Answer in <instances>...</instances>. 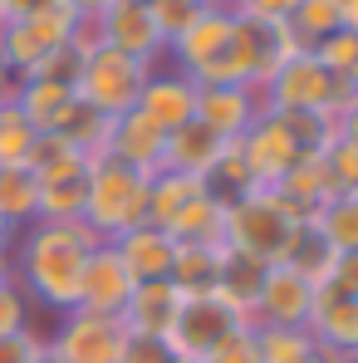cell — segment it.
Instances as JSON below:
<instances>
[{
  "label": "cell",
  "mask_w": 358,
  "mask_h": 363,
  "mask_svg": "<svg viewBox=\"0 0 358 363\" xmlns=\"http://www.w3.org/2000/svg\"><path fill=\"white\" fill-rule=\"evenodd\" d=\"M181 304H186V295L172 280H142L133 290L128 309H123V324L133 334H162V339H172V324H177Z\"/></svg>",
  "instance_id": "obj_18"
},
{
  "label": "cell",
  "mask_w": 358,
  "mask_h": 363,
  "mask_svg": "<svg viewBox=\"0 0 358 363\" xmlns=\"http://www.w3.org/2000/svg\"><path fill=\"white\" fill-rule=\"evenodd\" d=\"M285 25H290L299 50H319L329 35L344 30V0H299Z\"/></svg>",
  "instance_id": "obj_26"
},
{
  "label": "cell",
  "mask_w": 358,
  "mask_h": 363,
  "mask_svg": "<svg viewBox=\"0 0 358 363\" xmlns=\"http://www.w3.org/2000/svg\"><path fill=\"white\" fill-rule=\"evenodd\" d=\"M147 64L128 60L118 50H94L89 60H84V74H79V99L84 104H94L104 118H123V113H133L138 108V94H142V84H147Z\"/></svg>",
  "instance_id": "obj_8"
},
{
  "label": "cell",
  "mask_w": 358,
  "mask_h": 363,
  "mask_svg": "<svg viewBox=\"0 0 358 363\" xmlns=\"http://www.w3.org/2000/svg\"><path fill=\"white\" fill-rule=\"evenodd\" d=\"M314 60L324 64L339 84H358V35L354 30H339V35H329L319 50H309Z\"/></svg>",
  "instance_id": "obj_31"
},
{
  "label": "cell",
  "mask_w": 358,
  "mask_h": 363,
  "mask_svg": "<svg viewBox=\"0 0 358 363\" xmlns=\"http://www.w3.org/2000/svg\"><path fill=\"white\" fill-rule=\"evenodd\" d=\"M295 363H344V359H339V354H329V349H319V344H314V349H309V354H304V359H295Z\"/></svg>",
  "instance_id": "obj_41"
},
{
  "label": "cell",
  "mask_w": 358,
  "mask_h": 363,
  "mask_svg": "<svg viewBox=\"0 0 358 363\" xmlns=\"http://www.w3.org/2000/svg\"><path fill=\"white\" fill-rule=\"evenodd\" d=\"M206 363H260V344H255V329H240L236 339H226Z\"/></svg>",
  "instance_id": "obj_36"
},
{
  "label": "cell",
  "mask_w": 358,
  "mask_h": 363,
  "mask_svg": "<svg viewBox=\"0 0 358 363\" xmlns=\"http://www.w3.org/2000/svg\"><path fill=\"white\" fill-rule=\"evenodd\" d=\"M99 35H104L108 50H118V55H128V60L147 64V69H157V64L167 60V45H162V35H157V25H152L147 5L113 0V5L99 15Z\"/></svg>",
  "instance_id": "obj_14"
},
{
  "label": "cell",
  "mask_w": 358,
  "mask_h": 363,
  "mask_svg": "<svg viewBox=\"0 0 358 363\" xmlns=\"http://www.w3.org/2000/svg\"><path fill=\"white\" fill-rule=\"evenodd\" d=\"M196 89L201 84L191 74H181L172 60H162L147 74L142 94H138V113L152 128H162V133H177V128H186V123L196 118Z\"/></svg>",
  "instance_id": "obj_12"
},
{
  "label": "cell",
  "mask_w": 358,
  "mask_h": 363,
  "mask_svg": "<svg viewBox=\"0 0 358 363\" xmlns=\"http://www.w3.org/2000/svg\"><path fill=\"white\" fill-rule=\"evenodd\" d=\"M314 221H319V231L329 236V245L339 255L358 250V196H329Z\"/></svg>",
  "instance_id": "obj_29"
},
{
  "label": "cell",
  "mask_w": 358,
  "mask_h": 363,
  "mask_svg": "<svg viewBox=\"0 0 358 363\" xmlns=\"http://www.w3.org/2000/svg\"><path fill=\"white\" fill-rule=\"evenodd\" d=\"M64 5H69L74 15H104V10H108L113 0H64Z\"/></svg>",
  "instance_id": "obj_39"
},
{
  "label": "cell",
  "mask_w": 358,
  "mask_h": 363,
  "mask_svg": "<svg viewBox=\"0 0 358 363\" xmlns=\"http://www.w3.org/2000/svg\"><path fill=\"white\" fill-rule=\"evenodd\" d=\"M108 157H118V162H128V167H138V172L152 177L167 162V133L152 128V123L133 108V113L113 118V128H108Z\"/></svg>",
  "instance_id": "obj_17"
},
{
  "label": "cell",
  "mask_w": 358,
  "mask_h": 363,
  "mask_svg": "<svg viewBox=\"0 0 358 363\" xmlns=\"http://www.w3.org/2000/svg\"><path fill=\"white\" fill-rule=\"evenodd\" d=\"M133 290H138V280H133V270L123 265V255L108 241H99V245H94V255H89V265H84L79 309L123 319V309H128V300H133Z\"/></svg>",
  "instance_id": "obj_15"
},
{
  "label": "cell",
  "mask_w": 358,
  "mask_h": 363,
  "mask_svg": "<svg viewBox=\"0 0 358 363\" xmlns=\"http://www.w3.org/2000/svg\"><path fill=\"white\" fill-rule=\"evenodd\" d=\"M45 5H55V0H0V20H25V15H35Z\"/></svg>",
  "instance_id": "obj_38"
},
{
  "label": "cell",
  "mask_w": 358,
  "mask_h": 363,
  "mask_svg": "<svg viewBox=\"0 0 358 363\" xmlns=\"http://www.w3.org/2000/svg\"><path fill=\"white\" fill-rule=\"evenodd\" d=\"M147 172L128 167L118 157H94L89 162V196H84V226L99 241H118L123 231L147 221Z\"/></svg>",
  "instance_id": "obj_2"
},
{
  "label": "cell",
  "mask_w": 358,
  "mask_h": 363,
  "mask_svg": "<svg viewBox=\"0 0 358 363\" xmlns=\"http://www.w3.org/2000/svg\"><path fill=\"white\" fill-rule=\"evenodd\" d=\"M35 138L40 128L25 118L10 99H0V167H15V162H30L35 152Z\"/></svg>",
  "instance_id": "obj_28"
},
{
  "label": "cell",
  "mask_w": 358,
  "mask_h": 363,
  "mask_svg": "<svg viewBox=\"0 0 358 363\" xmlns=\"http://www.w3.org/2000/svg\"><path fill=\"white\" fill-rule=\"evenodd\" d=\"M10 280H15V250L0 245V285H10Z\"/></svg>",
  "instance_id": "obj_40"
},
{
  "label": "cell",
  "mask_w": 358,
  "mask_h": 363,
  "mask_svg": "<svg viewBox=\"0 0 358 363\" xmlns=\"http://www.w3.org/2000/svg\"><path fill=\"white\" fill-rule=\"evenodd\" d=\"M50 354L60 363H118L128 344V324L108 314H89V309H69L55 319V329L45 334Z\"/></svg>",
  "instance_id": "obj_9"
},
{
  "label": "cell",
  "mask_w": 358,
  "mask_h": 363,
  "mask_svg": "<svg viewBox=\"0 0 358 363\" xmlns=\"http://www.w3.org/2000/svg\"><path fill=\"white\" fill-rule=\"evenodd\" d=\"M354 94H358V84H339L309 50H295L260 89L270 113H334V118Z\"/></svg>",
  "instance_id": "obj_3"
},
{
  "label": "cell",
  "mask_w": 358,
  "mask_h": 363,
  "mask_svg": "<svg viewBox=\"0 0 358 363\" xmlns=\"http://www.w3.org/2000/svg\"><path fill=\"white\" fill-rule=\"evenodd\" d=\"M295 5H299V0H240L236 10H240V15H260V20H290Z\"/></svg>",
  "instance_id": "obj_37"
},
{
  "label": "cell",
  "mask_w": 358,
  "mask_h": 363,
  "mask_svg": "<svg viewBox=\"0 0 358 363\" xmlns=\"http://www.w3.org/2000/svg\"><path fill=\"white\" fill-rule=\"evenodd\" d=\"M40 354H45V334L35 324L0 339V363H40Z\"/></svg>",
  "instance_id": "obj_35"
},
{
  "label": "cell",
  "mask_w": 358,
  "mask_h": 363,
  "mask_svg": "<svg viewBox=\"0 0 358 363\" xmlns=\"http://www.w3.org/2000/svg\"><path fill=\"white\" fill-rule=\"evenodd\" d=\"M0 99H10V79L5 74H0Z\"/></svg>",
  "instance_id": "obj_44"
},
{
  "label": "cell",
  "mask_w": 358,
  "mask_h": 363,
  "mask_svg": "<svg viewBox=\"0 0 358 363\" xmlns=\"http://www.w3.org/2000/svg\"><path fill=\"white\" fill-rule=\"evenodd\" d=\"M295 50L299 45L285 20H260V15H240L236 10V30H231V79L236 84L265 89V79Z\"/></svg>",
  "instance_id": "obj_6"
},
{
  "label": "cell",
  "mask_w": 358,
  "mask_h": 363,
  "mask_svg": "<svg viewBox=\"0 0 358 363\" xmlns=\"http://www.w3.org/2000/svg\"><path fill=\"white\" fill-rule=\"evenodd\" d=\"M314 300H319V285H309L290 265H270L260 300L250 309V329H304L314 314Z\"/></svg>",
  "instance_id": "obj_11"
},
{
  "label": "cell",
  "mask_w": 358,
  "mask_h": 363,
  "mask_svg": "<svg viewBox=\"0 0 358 363\" xmlns=\"http://www.w3.org/2000/svg\"><path fill=\"white\" fill-rule=\"evenodd\" d=\"M0 25H5V20H0Z\"/></svg>",
  "instance_id": "obj_47"
},
{
  "label": "cell",
  "mask_w": 358,
  "mask_h": 363,
  "mask_svg": "<svg viewBox=\"0 0 358 363\" xmlns=\"http://www.w3.org/2000/svg\"><path fill=\"white\" fill-rule=\"evenodd\" d=\"M221 260H226V245L221 241H177L172 285L181 295H211L216 280H221Z\"/></svg>",
  "instance_id": "obj_21"
},
{
  "label": "cell",
  "mask_w": 358,
  "mask_h": 363,
  "mask_svg": "<svg viewBox=\"0 0 358 363\" xmlns=\"http://www.w3.org/2000/svg\"><path fill=\"white\" fill-rule=\"evenodd\" d=\"M255 344H260V363H295L314 349L309 329H255Z\"/></svg>",
  "instance_id": "obj_32"
},
{
  "label": "cell",
  "mask_w": 358,
  "mask_h": 363,
  "mask_svg": "<svg viewBox=\"0 0 358 363\" xmlns=\"http://www.w3.org/2000/svg\"><path fill=\"white\" fill-rule=\"evenodd\" d=\"M0 216L10 231H25L40 221V177L15 162V167H0Z\"/></svg>",
  "instance_id": "obj_24"
},
{
  "label": "cell",
  "mask_w": 358,
  "mask_h": 363,
  "mask_svg": "<svg viewBox=\"0 0 358 363\" xmlns=\"http://www.w3.org/2000/svg\"><path fill=\"white\" fill-rule=\"evenodd\" d=\"M133 5H147V0H133Z\"/></svg>",
  "instance_id": "obj_46"
},
{
  "label": "cell",
  "mask_w": 358,
  "mask_h": 363,
  "mask_svg": "<svg viewBox=\"0 0 358 363\" xmlns=\"http://www.w3.org/2000/svg\"><path fill=\"white\" fill-rule=\"evenodd\" d=\"M108 245L123 255V265L133 270L138 285H142V280H172V260H177V241H172V231L142 221V226L123 231L118 241H108Z\"/></svg>",
  "instance_id": "obj_16"
},
{
  "label": "cell",
  "mask_w": 358,
  "mask_h": 363,
  "mask_svg": "<svg viewBox=\"0 0 358 363\" xmlns=\"http://www.w3.org/2000/svg\"><path fill=\"white\" fill-rule=\"evenodd\" d=\"M231 30H236V10H206L181 40L167 45V60L181 74H191L196 84H236L231 79Z\"/></svg>",
  "instance_id": "obj_7"
},
{
  "label": "cell",
  "mask_w": 358,
  "mask_h": 363,
  "mask_svg": "<svg viewBox=\"0 0 358 363\" xmlns=\"http://www.w3.org/2000/svg\"><path fill=\"white\" fill-rule=\"evenodd\" d=\"M290 231H295V216L275 196V186H255L250 196H240L236 206H226V245L265 260V265H275L285 255Z\"/></svg>",
  "instance_id": "obj_4"
},
{
  "label": "cell",
  "mask_w": 358,
  "mask_h": 363,
  "mask_svg": "<svg viewBox=\"0 0 358 363\" xmlns=\"http://www.w3.org/2000/svg\"><path fill=\"white\" fill-rule=\"evenodd\" d=\"M304 329H309V339H314L319 349H329V354H339V359L358 354V300H344V295H334V290H319L314 314H309Z\"/></svg>",
  "instance_id": "obj_19"
},
{
  "label": "cell",
  "mask_w": 358,
  "mask_h": 363,
  "mask_svg": "<svg viewBox=\"0 0 358 363\" xmlns=\"http://www.w3.org/2000/svg\"><path fill=\"white\" fill-rule=\"evenodd\" d=\"M15 241V231H10V226H5V216H0V245H10Z\"/></svg>",
  "instance_id": "obj_43"
},
{
  "label": "cell",
  "mask_w": 358,
  "mask_h": 363,
  "mask_svg": "<svg viewBox=\"0 0 358 363\" xmlns=\"http://www.w3.org/2000/svg\"><path fill=\"white\" fill-rule=\"evenodd\" d=\"M240 329H250V314L236 309L226 295H216V290L211 295H186L177 324H172V349L181 359L206 363L226 339H236Z\"/></svg>",
  "instance_id": "obj_5"
},
{
  "label": "cell",
  "mask_w": 358,
  "mask_h": 363,
  "mask_svg": "<svg viewBox=\"0 0 358 363\" xmlns=\"http://www.w3.org/2000/svg\"><path fill=\"white\" fill-rule=\"evenodd\" d=\"M240 152H245V167H250L255 186H280V182L309 157V152L299 147L290 118H285V113H270V108H265V113L255 118V128L240 138Z\"/></svg>",
  "instance_id": "obj_10"
},
{
  "label": "cell",
  "mask_w": 358,
  "mask_h": 363,
  "mask_svg": "<svg viewBox=\"0 0 358 363\" xmlns=\"http://www.w3.org/2000/svg\"><path fill=\"white\" fill-rule=\"evenodd\" d=\"M118 363H177V349H172V339H162V334H133V329H128V344H123Z\"/></svg>",
  "instance_id": "obj_33"
},
{
  "label": "cell",
  "mask_w": 358,
  "mask_h": 363,
  "mask_svg": "<svg viewBox=\"0 0 358 363\" xmlns=\"http://www.w3.org/2000/svg\"><path fill=\"white\" fill-rule=\"evenodd\" d=\"M25 167H30L40 182H60V177H79V172H89V157H84L79 147H69L60 133H40V138H35V152H30Z\"/></svg>",
  "instance_id": "obj_27"
},
{
  "label": "cell",
  "mask_w": 358,
  "mask_h": 363,
  "mask_svg": "<svg viewBox=\"0 0 358 363\" xmlns=\"http://www.w3.org/2000/svg\"><path fill=\"white\" fill-rule=\"evenodd\" d=\"M30 314H35V304L30 295L10 280V285H0V339L5 334H20V329H30Z\"/></svg>",
  "instance_id": "obj_34"
},
{
  "label": "cell",
  "mask_w": 358,
  "mask_h": 363,
  "mask_svg": "<svg viewBox=\"0 0 358 363\" xmlns=\"http://www.w3.org/2000/svg\"><path fill=\"white\" fill-rule=\"evenodd\" d=\"M201 191H206L201 177H186V172H172V167L152 172V182H147V221L162 226V231H172L181 221V211H186Z\"/></svg>",
  "instance_id": "obj_22"
},
{
  "label": "cell",
  "mask_w": 358,
  "mask_h": 363,
  "mask_svg": "<svg viewBox=\"0 0 358 363\" xmlns=\"http://www.w3.org/2000/svg\"><path fill=\"white\" fill-rule=\"evenodd\" d=\"M344 363H358V354H349V359H344Z\"/></svg>",
  "instance_id": "obj_45"
},
{
  "label": "cell",
  "mask_w": 358,
  "mask_h": 363,
  "mask_svg": "<svg viewBox=\"0 0 358 363\" xmlns=\"http://www.w3.org/2000/svg\"><path fill=\"white\" fill-rule=\"evenodd\" d=\"M260 113H265V99L250 84H201L196 89V123H206L221 143H240Z\"/></svg>",
  "instance_id": "obj_13"
},
{
  "label": "cell",
  "mask_w": 358,
  "mask_h": 363,
  "mask_svg": "<svg viewBox=\"0 0 358 363\" xmlns=\"http://www.w3.org/2000/svg\"><path fill=\"white\" fill-rule=\"evenodd\" d=\"M206 10H211L206 0H147V15H152V25H157L162 45L181 40V35H186V30H191Z\"/></svg>",
  "instance_id": "obj_30"
},
{
  "label": "cell",
  "mask_w": 358,
  "mask_h": 363,
  "mask_svg": "<svg viewBox=\"0 0 358 363\" xmlns=\"http://www.w3.org/2000/svg\"><path fill=\"white\" fill-rule=\"evenodd\" d=\"M206 5H211V10H236L240 0H206Z\"/></svg>",
  "instance_id": "obj_42"
},
{
  "label": "cell",
  "mask_w": 358,
  "mask_h": 363,
  "mask_svg": "<svg viewBox=\"0 0 358 363\" xmlns=\"http://www.w3.org/2000/svg\"><path fill=\"white\" fill-rule=\"evenodd\" d=\"M334 260H339V250L329 245V236L319 231V221L309 216V221H295V231H290V241H285V255H280L275 265H290L309 285H324L329 270H334Z\"/></svg>",
  "instance_id": "obj_20"
},
{
  "label": "cell",
  "mask_w": 358,
  "mask_h": 363,
  "mask_svg": "<svg viewBox=\"0 0 358 363\" xmlns=\"http://www.w3.org/2000/svg\"><path fill=\"white\" fill-rule=\"evenodd\" d=\"M99 236L84 221H35L25 231H15V285L30 295L35 309H50L55 319L79 309V285H84V265L94 255Z\"/></svg>",
  "instance_id": "obj_1"
},
{
  "label": "cell",
  "mask_w": 358,
  "mask_h": 363,
  "mask_svg": "<svg viewBox=\"0 0 358 363\" xmlns=\"http://www.w3.org/2000/svg\"><path fill=\"white\" fill-rule=\"evenodd\" d=\"M265 260H255V255H245V250H231L226 245V260H221V280H216V295H226V300L236 304V309H255L260 300V285H265Z\"/></svg>",
  "instance_id": "obj_25"
},
{
  "label": "cell",
  "mask_w": 358,
  "mask_h": 363,
  "mask_svg": "<svg viewBox=\"0 0 358 363\" xmlns=\"http://www.w3.org/2000/svg\"><path fill=\"white\" fill-rule=\"evenodd\" d=\"M221 138L206 128V123H186L177 133H167V162L162 167H172V172H186V177H206L211 172V162L221 157Z\"/></svg>",
  "instance_id": "obj_23"
}]
</instances>
